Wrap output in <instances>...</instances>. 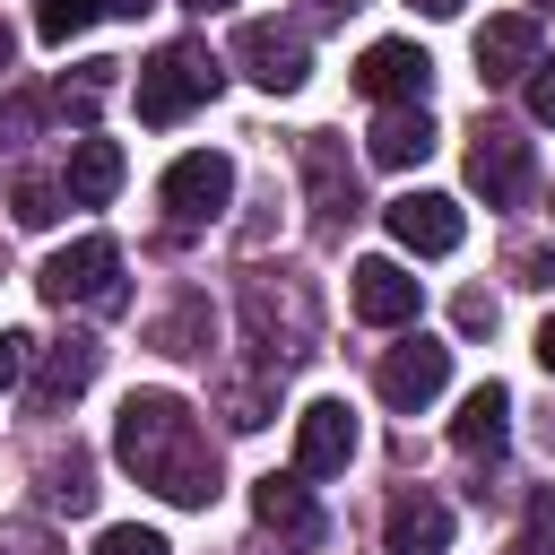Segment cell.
Wrapping results in <instances>:
<instances>
[{
	"label": "cell",
	"mask_w": 555,
	"mask_h": 555,
	"mask_svg": "<svg viewBox=\"0 0 555 555\" xmlns=\"http://www.w3.org/2000/svg\"><path fill=\"white\" fill-rule=\"evenodd\" d=\"M113 460L182 512H199L217 494V442H208V425L182 390H130L121 416H113Z\"/></svg>",
	"instance_id": "obj_1"
},
{
	"label": "cell",
	"mask_w": 555,
	"mask_h": 555,
	"mask_svg": "<svg viewBox=\"0 0 555 555\" xmlns=\"http://www.w3.org/2000/svg\"><path fill=\"white\" fill-rule=\"evenodd\" d=\"M243 338L260 356V373H286L312 356V286L286 269H251L243 278Z\"/></svg>",
	"instance_id": "obj_2"
},
{
	"label": "cell",
	"mask_w": 555,
	"mask_h": 555,
	"mask_svg": "<svg viewBox=\"0 0 555 555\" xmlns=\"http://www.w3.org/2000/svg\"><path fill=\"white\" fill-rule=\"evenodd\" d=\"M139 121H182L191 104H208L217 95V61H208V43H191V35H173V43H156L147 61H139Z\"/></svg>",
	"instance_id": "obj_3"
},
{
	"label": "cell",
	"mask_w": 555,
	"mask_h": 555,
	"mask_svg": "<svg viewBox=\"0 0 555 555\" xmlns=\"http://www.w3.org/2000/svg\"><path fill=\"white\" fill-rule=\"evenodd\" d=\"M35 286H43V304H61V312H69V304L121 312V251H113L104 234H78L69 251H52V260H43V278H35Z\"/></svg>",
	"instance_id": "obj_4"
},
{
	"label": "cell",
	"mask_w": 555,
	"mask_h": 555,
	"mask_svg": "<svg viewBox=\"0 0 555 555\" xmlns=\"http://www.w3.org/2000/svg\"><path fill=\"white\" fill-rule=\"evenodd\" d=\"M234 61H243V78H251V87H269V95H295V87L312 78L304 35H295V26H278V17H243V26H234Z\"/></svg>",
	"instance_id": "obj_5"
},
{
	"label": "cell",
	"mask_w": 555,
	"mask_h": 555,
	"mask_svg": "<svg viewBox=\"0 0 555 555\" xmlns=\"http://www.w3.org/2000/svg\"><path fill=\"white\" fill-rule=\"evenodd\" d=\"M225 199H234V165H225L217 147H191V156H173V165H165V217H173V234L208 225Z\"/></svg>",
	"instance_id": "obj_6"
},
{
	"label": "cell",
	"mask_w": 555,
	"mask_h": 555,
	"mask_svg": "<svg viewBox=\"0 0 555 555\" xmlns=\"http://www.w3.org/2000/svg\"><path fill=\"white\" fill-rule=\"evenodd\" d=\"M468 191H477L486 208H512V199L529 191V139L503 130V121H477V130H468Z\"/></svg>",
	"instance_id": "obj_7"
},
{
	"label": "cell",
	"mask_w": 555,
	"mask_h": 555,
	"mask_svg": "<svg viewBox=\"0 0 555 555\" xmlns=\"http://www.w3.org/2000/svg\"><path fill=\"white\" fill-rule=\"evenodd\" d=\"M373 382H382V399H390L399 416H416V408H434V399H442V382H451V347L416 330V338H399V347L382 356V373H373Z\"/></svg>",
	"instance_id": "obj_8"
},
{
	"label": "cell",
	"mask_w": 555,
	"mask_h": 555,
	"mask_svg": "<svg viewBox=\"0 0 555 555\" xmlns=\"http://www.w3.org/2000/svg\"><path fill=\"white\" fill-rule=\"evenodd\" d=\"M382 225H390V243L399 251H416V260H442V251H460V199H442V191H399L390 208H382Z\"/></svg>",
	"instance_id": "obj_9"
},
{
	"label": "cell",
	"mask_w": 555,
	"mask_h": 555,
	"mask_svg": "<svg viewBox=\"0 0 555 555\" xmlns=\"http://www.w3.org/2000/svg\"><path fill=\"white\" fill-rule=\"evenodd\" d=\"M356 460V408L347 399H304L295 408V468L304 477H338Z\"/></svg>",
	"instance_id": "obj_10"
},
{
	"label": "cell",
	"mask_w": 555,
	"mask_h": 555,
	"mask_svg": "<svg viewBox=\"0 0 555 555\" xmlns=\"http://www.w3.org/2000/svg\"><path fill=\"white\" fill-rule=\"evenodd\" d=\"M356 87L373 95V104H425V87H434V61H425V43H364V61H356Z\"/></svg>",
	"instance_id": "obj_11"
},
{
	"label": "cell",
	"mask_w": 555,
	"mask_h": 555,
	"mask_svg": "<svg viewBox=\"0 0 555 555\" xmlns=\"http://www.w3.org/2000/svg\"><path fill=\"white\" fill-rule=\"evenodd\" d=\"M95 364H104V347L87 338V330H69L61 347H43L35 356V382H26V399H35V416H61L87 382H95Z\"/></svg>",
	"instance_id": "obj_12"
},
{
	"label": "cell",
	"mask_w": 555,
	"mask_h": 555,
	"mask_svg": "<svg viewBox=\"0 0 555 555\" xmlns=\"http://www.w3.org/2000/svg\"><path fill=\"white\" fill-rule=\"evenodd\" d=\"M295 156H304V182H312V217L321 225H347L356 217V165H347V147L330 130H304Z\"/></svg>",
	"instance_id": "obj_13"
},
{
	"label": "cell",
	"mask_w": 555,
	"mask_h": 555,
	"mask_svg": "<svg viewBox=\"0 0 555 555\" xmlns=\"http://www.w3.org/2000/svg\"><path fill=\"white\" fill-rule=\"evenodd\" d=\"M251 520L260 529H278L286 546H321V503H312V486H304V468L295 477H251Z\"/></svg>",
	"instance_id": "obj_14"
},
{
	"label": "cell",
	"mask_w": 555,
	"mask_h": 555,
	"mask_svg": "<svg viewBox=\"0 0 555 555\" xmlns=\"http://www.w3.org/2000/svg\"><path fill=\"white\" fill-rule=\"evenodd\" d=\"M416 304H425V286H416L399 260H382V251H373V260H356V312H364L373 330H408V321H416Z\"/></svg>",
	"instance_id": "obj_15"
},
{
	"label": "cell",
	"mask_w": 555,
	"mask_h": 555,
	"mask_svg": "<svg viewBox=\"0 0 555 555\" xmlns=\"http://www.w3.org/2000/svg\"><path fill=\"white\" fill-rule=\"evenodd\" d=\"M529 69H538V17H529V9L486 17V26H477V78L503 87V78H529Z\"/></svg>",
	"instance_id": "obj_16"
},
{
	"label": "cell",
	"mask_w": 555,
	"mask_h": 555,
	"mask_svg": "<svg viewBox=\"0 0 555 555\" xmlns=\"http://www.w3.org/2000/svg\"><path fill=\"white\" fill-rule=\"evenodd\" d=\"M382 538H390V555H442V546H451V503L425 494V486H408V494L382 512Z\"/></svg>",
	"instance_id": "obj_17"
},
{
	"label": "cell",
	"mask_w": 555,
	"mask_h": 555,
	"mask_svg": "<svg viewBox=\"0 0 555 555\" xmlns=\"http://www.w3.org/2000/svg\"><path fill=\"white\" fill-rule=\"evenodd\" d=\"M451 442H460L468 460H494V451L512 442V390H503V382H477V390L460 399V416H451Z\"/></svg>",
	"instance_id": "obj_18"
},
{
	"label": "cell",
	"mask_w": 555,
	"mask_h": 555,
	"mask_svg": "<svg viewBox=\"0 0 555 555\" xmlns=\"http://www.w3.org/2000/svg\"><path fill=\"white\" fill-rule=\"evenodd\" d=\"M434 156V113L425 104H382V121H373V165H425Z\"/></svg>",
	"instance_id": "obj_19"
},
{
	"label": "cell",
	"mask_w": 555,
	"mask_h": 555,
	"mask_svg": "<svg viewBox=\"0 0 555 555\" xmlns=\"http://www.w3.org/2000/svg\"><path fill=\"white\" fill-rule=\"evenodd\" d=\"M121 173H130V165H121V147H113V139H78V147H69L61 191H69V208H104V199L121 191Z\"/></svg>",
	"instance_id": "obj_20"
},
{
	"label": "cell",
	"mask_w": 555,
	"mask_h": 555,
	"mask_svg": "<svg viewBox=\"0 0 555 555\" xmlns=\"http://www.w3.org/2000/svg\"><path fill=\"white\" fill-rule=\"evenodd\" d=\"M217 399H225V425H234V434H260V425L278 416V373H225Z\"/></svg>",
	"instance_id": "obj_21"
},
{
	"label": "cell",
	"mask_w": 555,
	"mask_h": 555,
	"mask_svg": "<svg viewBox=\"0 0 555 555\" xmlns=\"http://www.w3.org/2000/svg\"><path fill=\"white\" fill-rule=\"evenodd\" d=\"M43 503H52V512H87V503H95V460H87V451L43 460Z\"/></svg>",
	"instance_id": "obj_22"
},
{
	"label": "cell",
	"mask_w": 555,
	"mask_h": 555,
	"mask_svg": "<svg viewBox=\"0 0 555 555\" xmlns=\"http://www.w3.org/2000/svg\"><path fill=\"white\" fill-rule=\"evenodd\" d=\"M156 347H165V356H208V304L182 295V304L156 321Z\"/></svg>",
	"instance_id": "obj_23"
},
{
	"label": "cell",
	"mask_w": 555,
	"mask_h": 555,
	"mask_svg": "<svg viewBox=\"0 0 555 555\" xmlns=\"http://www.w3.org/2000/svg\"><path fill=\"white\" fill-rule=\"evenodd\" d=\"M61 199H69L61 182H43V173H17V191H9V217H17L26 234H43V225L61 217Z\"/></svg>",
	"instance_id": "obj_24"
},
{
	"label": "cell",
	"mask_w": 555,
	"mask_h": 555,
	"mask_svg": "<svg viewBox=\"0 0 555 555\" xmlns=\"http://www.w3.org/2000/svg\"><path fill=\"white\" fill-rule=\"evenodd\" d=\"M104 9H113V0H35V35H43V43H69V35H87Z\"/></svg>",
	"instance_id": "obj_25"
},
{
	"label": "cell",
	"mask_w": 555,
	"mask_h": 555,
	"mask_svg": "<svg viewBox=\"0 0 555 555\" xmlns=\"http://www.w3.org/2000/svg\"><path fill=\"white\" fill-rule=\"evenodd\" d=\"M113 69H121V61H87V69H78V78H61V87H52V104H61V113H78V121H87V113H95V95H104V87H113Z\"/></svg>",
	"instance_id": "obj_26"
},
{
	"label": "cell",
	"mask_w": 555,
	"mask_h": 555,
	"mask_svg": "<svg viewBox=\"0 0 555 555\" xmlns=\"http://www.w3.org/2000/svg\"><path fill=\"white\" fill-rule=\"evenodd\" d=\"M95 555H173L156 529H139V520H113L104 538H95Z\"/></svg>",
	"instance_id": "obj_27"
},
{
	"label": "cell",
	"mask_w": 555,
	"mask_h": 555,
	"mask_svg": "<svg viewBox=\"0 0 555 555\" xmlns=\"http://www.w3.org/2000/svg\"><path fill=\"white\" fill-rule=\"evenodd\" d=\"M0 555H61V538L43 520H0Z\"/></svg>",
	"instance_id": "obj_28"
},
{
	"label": "cell",
	"mask_w": 555,
	"mask_h": 555,
	"mask_svg": "<svg viewBox=\"0 0 555 555\" xmlns=\"http://www.w3.org/2000/svg\"><path fill=\"white\" fill-rule=\"evenodd\" d=\"M520 555H555V494H529V529H520Z\"/></svg>",
	"instance_id": "obj_29"
},
{
	"label": "cell",
	"mask_w": 555,
	"mask_h": 555,
	"mask_svg": "<svg viewBox=\"0 0 555 555\" xmlns=\"http://www.w3.org/2000/svg\"><path fill=\"white\" fill-rule=\"evenodd\" d=\"M26 364H35V338H26V330H0V399L26 382Z\"/></svg>",
	"instance_id": "obj_30"
},
{
	"label": "cell",
	"mask_w": 555,
	"mask_h": 555,
	"mask_svg": "<svg viewBox=\"0 0 555 555\" xmlns=\"http://www.w3.org/2000/svg\"><path fill=\"white\" fill-rule=\"evenodd\" d=\"M451 321H460L468 338H477V330H494V295H486V286H468V295L451 304Z\"/></svg>",
	"instance_id": "obj_31"
},
{
	"label": "cell",
	"mask_w": 555,
	"mask_h": 555,
	"mask_svg": "<svg viewBox=\"0 0 555 555\" xmlns=\"http://www.w3.org/2000/svg\"><path fill=\"white\" fill-rule=\"evenodd\" d=\"M529 121H555V61L529 69Z\"/></svg>",
	"instance_id": "obj_32"
},
{
	"label": "cell",
	"mask_w": 555,
	"mask_h": 555,
	"mask_svg": "<svg viewBox=\"0 0 555 555\" xmlns=\"http://www.w3.org/2000/svg\"><path fill=\"white\" fill-rule=\"evenodd\" d=\"M538 364H546V373H555V312H546V321H538Z\"/></svg>",
	"instance_id": "obj_33"
},
{
	"label": "cell",
	"mask_w": 555,
	"mask_h": 555,
	"mask_svg": "<svg viewBox=\"0 0 555 555\" xmlns=\"http://www.w3.org/2000/svg\"><path fill=\"white\" fill-rule=\"evenodd\" d=\"M304 9H312V17H321V26H330V17H347V9H356V0H304Z\"/></svg>",
	"instance_id": "obj_34"
},
{
	"label": "cell",
	"mask_w": 555,
	"mask_h": 555,
	"mask_svg": "<svg viewBox=\"0 0 555 555\" xmlns=\"http://www.w3.org/2000/svg\"><path fill=\"white\" fill-rule=\"evenodd\" d=\"M408 9H425V17H460L468 0H408Z\"/></svg>",
	"instance_id": "obj_35"
},
{
	"label": "cell",
	"mask_w": 555,
	"mask_h": 555,
	"mask_svg": "<svg viewBox=\"0 0 555 555\" xmlns=\"http://www.w3.org/2000/svg\"><path fill=\"white\" fill-rule=\"evenodd\" d=\"M9 61H17V35H9V17H0V69H9Z\"/></svg>",
	"instance_id": "obj_36"
},
{
	"label": "cell",
	"mask_w": 555,
	"mask_h": 555,
	"mask_svg": "<svg viewBox=\"0 0 555 555\" xmlns=\"http://www.w3.org/2000/svg\"><path fill=\"white\" fill-rule=\"evenodd\" d=\"M113 9H130V17H139V9H156V0H113Z\"/></svg>",
	"instance_id": "obj_37"
},
{
	"label": "cell",
	"mask_w": 555,
	"mask_h": 555,
	"mask_svg": "<svg viewBox=\"0 0 555 555\" xmlns=\"http://www.w3.org/2000/svg\"><path fill=\"white\" fill-rule=\"evenodd\" d=\"M182 9H225V0H182Z\"/></svg>",
	"instance_id": "obj_38"
},
{
	"label": "cell",
	"mask_w": 555,
	"mask_h": 555,
	"mask_svg": "<svg viewBox=\"0 0 555 555\" xmlns=\"http://www.w3.org/2000/svg\"><path fill=\"white\" fill-rule=\"evenodd\" d=\"M538 9H555V0H538Z\"/></svg>",
	"instance_id": "obj_39"
}]
</instances>
